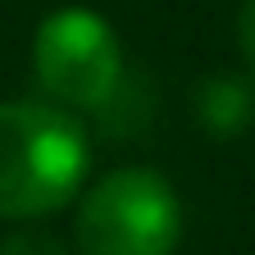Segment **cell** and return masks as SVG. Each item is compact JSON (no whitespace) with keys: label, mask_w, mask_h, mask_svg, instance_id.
<instances>
[{"label":"cell","mask_w":255,"mask_h":255,"mask_svg":"<svg viewBox=\"0 0 255 255\" xmlns=\"http://www.w3.org/2000/svg\"><path fill=\"white\" fill-rule=\"evenodd\" d=\"M91 169V137L55 101H0V219L27 223L78 201Z\"/></svg>","instance_id":"cell-1"},{"label":"cell","mask_w":255,"mask_h":255,"mask_svg":"<svg viewBox=\"0 0 255 255\" xmlns=\"http://www.w3.org/2000/svg\"><path fill=\"white\" fill-rule=\"evenodd\" d=\"M32 73L46 101L64 110L101 114L110 96L123 87V50L114 27L82 5L55 9L32 37Z\"/></svg>","instance_id":"cell-3"},{"label":"cell","mask_w":255,"mask_h":255,"mask_svg":"<svg viewBox=\"0 0 255 255\" xmlns=\"http://www.w3.org/2000/svg\"><path fill=\"white\" fill-rule=\"evenodd\" d=\"M237 50L246 59V69L255 73V0H242L237 9Z\"/></svg>","instance_id":"cell-6"},{"label":"cell","mask_w":255,"mask_h":255,"mask_svg":"<svg viewBox=\"0 0 255 255\" xmlns=\"http://www.w3.org/2000/svg\"><path fill=\"white\" fill-rule=\"evenodd\" d=\"M178 242H182V201L159 169L146 164L110 169L87 191H78V219H73L78 255H173Z\"/></svg>","instance_id":"cell-2"},{"label":"cell","mask_w":255,"mask_h":255,"mask_svg":"<svg viewBox=\"0 0 255 255\" xmlns=\"http://www.w3.org/2000/svg\"><path fill=\"white\" fill-rule=\"evenodd\" d=\"M0 255H69L64 251V242L59 237H50V233H9L5 242H0Z\"/></svg>","instance_id":"cell-5"},{"label":"cell","mask_w":255,"mask_h":255,"mask_svg":"<svg viewBox=\"0 0 255 255\" xmlns=\"http://www.w3.org/2000/svg\"><path fill=\"white\" fill-rule=\"evenodd\" d=\"M255 119V87L242 73H210L196 87V123L210 137H237Z\"/></svg>","instance_id":"cell-4"}]
</instances>
